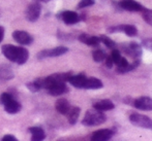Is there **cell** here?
<instances>
[{
	"label": "cell",
	"instance_id": "obj_2",
	"mask_svg": "<svg viewBox=\"0 0 152 141\" xmlns=\"http://www.w3.org/2000/svg\"><path fill=\"white\" fill-rule=\"evenodd\" d=\"M0 103L4 106V109H5L6 112L12 113V114L18 113L21 110V108H22L21 104L10 93L1 94V96H0Z\"/></svg>",
	"mask_w": 152,
	"mask_h": 141
},
{
	"label": "cell",
	"instance_id": "obj_22",
	"mask_svg": "<svg viewBox=\"0 0 152 141\" xmlns=\"http://www.w3.org/2000/svg\"><path fill=\"white\" fill-rule=\"evenodd\" d=\"M12 77H14V72H12V68L5 64H1L0 65V80H12Z\"/></svg>",
	"mask_w": 152,
	"mask_h": 141
},
{
	"label": "cell",
	"instance_id": "obj_30",
	"mask_svg": "<svg viewBox=\"0 0 152 141\" xmlns=\"http://www.w3.org/2000/svg\"><path fill=\"white\" fill-rule=\"evenodd\" d=\"M104 64H106V66L108 68H112L113 65H114V62H113L111 57H106V59H104Z\"/></svg>",
	"mask_w": 152,
	"mask_h": 141
},
{
	"label": "cell",
	"instance_id": "obj_10",
	"mask_svg": "<svg viewBox=\"0 0 152 141\" xmlns=\"http://www.w3.org/2000/svg\"><path fill=\"white\" fill-rule=\"evenodd\" d=\"M12 38L16 40L18 43H21L23 46H29L33 41V38L29 33L21 30H17L12 33Z\"/></svg>",
	"mask_w": 152,
	"mask_h": 141
},
{
	"label": "cell",
	"instance_id": "obj_33",
	"mask_svg": "<svg viewBox=\"0 0 152 141\" xmlns=\"http://www.w3.org/2000/svg\"><path fill=\"white\" fill-rule=\"evenodd\" d=\"M38 1H42V2H48V1H50V0H38Z\"/></svg>",
	"mask_w": 152,
	"mask_h": 141
},
{
	"label": "cell",
	"instance_id": "obj_9",
	"mask_svg": "<svg viewBox=\"0 0 152 141\" xmlns=\"http://www.w3.org/2000/svg\"><path fill=\"white\" fill-rule=\"evenodd\" d=\"M118 4L122 9L127 12H142L144 8L142 4H140L136 0H120Z\"/></svg>",
	"mask_w": 152,
	"mask_h": 141
},
{
	"label": "cell",
	"instance_id": "obj_19",
	"mask_svg": "<svg viewBox=\"0 0 152 141\" xmlns=\"http://www.w3.org/2000/svg\"><path fill=\"white\" fill-rule=\"evenodd\" d=\"M28 130L32 134V141H40L46 138V134H45V131L42 130V127H31Z\"/></svg>",
	"mask_w": 152,
	"mask_h": 141
},
{
	"label": "cell",
	"instance_id": "obj_3",
	"mask_svg": "<svg viewBox=\"0 0 152 141\" xmlns=\"http://www.w3.org/2000/svg\"><path fill=\"white\" fill-rule=\"evenodd\" d=\"M129 121L132 125L137 127L152 130V119L146 115L140 114V113H132L129 115Z\"/></svg>",
	"mask_w": 152,
	"mask_h": 141
},
{
	"label": "cell",
	"instance_id": "obj_20",
	"mask_svg": "<svg viewBox=\"0 0 152 141\" xmlns=\"http://www.w3.org/2000/svg\"><path fill=\"white\" fill-rule=\"evenodd\" d=\"M55 107H56V110L60 113V114L66 115L72 106H70L69 102L66 99H59L58 101L56 102V104H55Z\"/></svg>",
	"mask_w": 152,
	"mask_h": 141
},
{
	"label": "cell",
	"instance_id": "obj_26",
	"mask_svg": "<svg viewBox=\"0 0 152 141\" xmlns=\"http://www.w3.org/2000/svg\"><path fill=\"white\" fill-rule=\"evenodd\" d=\"M142 16H143V19H144L145 22L148 23L149 25L152 26V10L147 9V8H143Z\"/></svg>",
	"mask_w": 152,
	"mask_h": 141
},
{
	"label": "cell",
	"instance_id": "obj_21",
	"mask_svg": "<svg viewBox=\"0 0 152 141\" xmlns=\"http://www.w3.org/2000/svg\"><path fill=\"white\" fill-rule=\"evenodd\" d=\"M80 112H81V109L78 106H72V107H70V109L68 110L67 114H66L67 115L68 123H69L70 125H75V124L78 121Z\"/></svg>",
	"mask_w": 152,
	"mask_h": 141
},
{
	"label": "cell",
	"instance_id": "obj_31",
	"mask_svg": "<svg viewBox=\"0 0 152 141\" xmlns=\"http://www.w3.org/2000/svg\"><path fill=\"white\" fill-rule=\"evenodd\" d=\"M3 141H16L17 138L15 136H12V135H5L3 138H2Z\"/></svg>",
	"mask_w": 152,
	"mask_h": 141
},
{
	"label": "cell",
	"instance_id": "obj_11",
	"mask_svg": "<svg viewBox=\"0 0 152 141\" xmlns=\"http://www.w3.org/2000/svg\"><path fill=\"white\" fill-rule=\"evenodd\" d=\"M58 18H60L65 24L67 25H74L80 22V16L77 14L76 12H72V10H65L62 12L60 14H58Z\"/></svg>",
	"mask_w": 152,
	"mask_h": 141
},
{
	"label": "cell",
	"instance_id": "obj_23",
	"mask_svg": "<svg viewBox=\"0 0 152 141\" xmlns=\"http://www.w3.org/2000/svg\"><path fill=\"white\" fill-rule=\"evenodd\" d=\"M28 58H29L28 51H27L26 48L19 46V48H18V55H17V59H16V63L22 65V64L26 63L27 60H28Z\"/></svg>",
	"mask_w": 152,
	"mask_h": 141
},
{
	"label": "cell",
	"instance_id": "obj_15",
	"mask_svg": "<svg viewBox=\"0 0 152 141\" xmlns=\"http://www.w3.org/2000/svg\"><path fill=\"white\" fill-rule=\"evenodd\" d=\"M2 54L8 60L16 62L17 55H18V46H12V44H5L2 46Z\"/></svg>",
	"mask_w": 152,
	"mask_h": 141
},
{
	"label": "cell",
	"instance_id": "obj_7",
	"mask_svg": "<svg viewBox=\"0 0 152 141\" xmlns=\"http://www.w3.org/2000/svg\"><path fill=\"white\" fill-rule=\"evenodd\" d=\"M46 90L52 96H60L68 92V87H66L65 82H52L47 87Z\"/></svg>",
	"mask_w": 152,
	"mask_h": 141
},
{
	"label": "cell",
	"instance_id": "obj_4",
	"mask_svg": "<svg viewBox=\"0 0 152 141\" xmlns=\"http://www.w3.org/2000/svg\"><path fill=\"white\" fill-rule=\"evenodd\" d=\"M68 52V48L65 46H57L54 48H50V50H44L40 51L37 54V59L38 60H44L46 58H54V57H59L62 55L66 54Z\"/></svg>",
	"mask_w": 152,
	"mask_h": 141
},
{
	"label": "cell",
	"instance_id": "obj_8",
	"mask_svg": "<svg viewBox=\"0 0 152 141\" xmlns=\"http://www.w3.org/2000/svg\"><path fill=\"white\" fill-rule=\"evenodd\" d=\"M25 16L26 19L29 22H35L40 16V5L37 2H33L32 4L27 7L26 12H25Z\"/></svg>",
	"mask_w": 152,
	"mask_h": 141
},
{
	"label": "cell",
	"instance_id": "obj_16",
	"mask_svg": "<svg viewBox=\"0 0 152 141\" xmlns=\"http://www.w3.org/2000/svg\"><path fill=\"white\" fill-rule=\"evenodd\" d=\"M79 40L89 46H97L98 44L100 43L99 37L89 35V34H81V35L79 36Z\"/></svg>",
	"mask_w": 152,
	"mask_h": 141
},
{
	"label": "cell",
	"instance_id": "obj_1",
	"mask_svg": "<svg viewBox=\"0 0 152 141\" xmlns=\"http://www.w3.org/2000/svg\"><path fill=\"white\" fill-rule=\"evenodd\" d=\"M107 121V116L104 111H99L97 109L88 110L85 113V116L82 121V124L87 127H93V126H98L104 124Z\"/></svg>",
	"mask_w": 152,
	"mask_h": 141
},
{
	"label": "cell",
	"instance_id": "obj_17",
	"mask_svg": "<svg viewBox=\"0 0 152 141\" xmlns=\"http://www.w3.org/2000/svg\"><path fill=\"white\" fill-rule=\"evenodd\" d=\"M104 87L102 82L98 78L95 77H89L86 78L83 85V89H87V90H97V89H102Z\"/></svg>",
	"mask_w": 152,
	"mask_h": 141
},
{
	"label": "cell",
	"instance_id": "obj_28",
	"mask_svg": "<svg viewBox=\"0 0 152 141\" xmlns=\"http://www.w3.org/2000/svg\"><path fill=\"white\" fill-rule=\"evenodd\" d=\"M94 4V0H81L78 4V8H84L87 6H91Z\"/></svg>",
	"mask_w": 152,
	"mask_h": 141
},
{
	"label": "cell",
	"instance_id": "obj_6",
	"mask_svg": "<svg viewBox=\"0 0 152 141\" xmlns=\"http://www.w3.org/2000/svg\"><path fill=\"white\" fill-rule=\"evenodd\" d=\"M110 33H115V32H124L129 37H134L138 34V30L134 25H119V26H113L108 29Z\"/></svg>",
	"mask_w": 152,
	"mask_h": 141
},
{
	"label": "cell",
	"instance_id": "obj_12",
	"mask_svg": "<svg viewBox=\"0 0 152 141\" xmlns=\"http://www.w3.org/2000/svg\"><path fill=\"white\" fill-rule=\"evenodd\" d=\"M132 105L136 108L144 111H151L152 110V99L150 97H140L134 100Z\"/></svg>",
	"mask_w": 152,
	"mask_h": 141
},
{
	"label": "cell",
	"instance_id": "obj_25",
	"mask_svg": "<svg viewBox=\"0 0 152 141\" xmlns=\"http://www.w3.org/2000/svg\"><path fill=\"white\" fill-rule=\"evenodd\" d=\"M92 57H93V60L95 62H102V61H104L107 55H106V53H104V51L96 50V51H94V52L92 53Z\"/></svg>",
	"mask_w": 152,
	"mask_h": 141
},
{
	"label": "cell",
	"instance_id": "obj_24",
	"mask_svg": "<svg viewBox=\"0 0 152 141\" xmlns=\"http://www.w3.org/2000/svg\"><path fill=\"white\" fill-rule=\"evenodd\" d=\"M99 39H100V42H102L108 48H111V50H112V48H115V46H116V43H115L114 40L111 39V38L108 37V36L100 35Z\"/></svg>",
	"mask_w": 152,
	"mask_h": 141
},
{
	"label": "cell",
	"instance_id": "obj_13",
	"mask_svg": "<svg viewBox=\"0 0 152 141\" xmlns=\"http://www.w3.org/2000/svg\"><path fill=\"white\" fill-rule=\"evenodd\" d=\"M115 132L111 129H102L95 131L91 135V140L93 141H106L109 140L114 136Z\"/></svg>",
	"mask_w": 152,
	"mask_h": 141
},
{
	"label": "cell",
	"instance_id": "obj_14",
	"mask_svg": "<svg viewBox=\"0 0 152 141\" xmlns=\"http://www.w3.org/2000/svg\"><path fill=\"white\" fill-rule=\"evenodd\" d=\"M93 108L99 110V111H109V110L114 109L115 104L109 99L98 100V101L93 103Z\"/></svg>",
	"mask_w": 152,
	"mask_h": 141
},
{
	"label": "cell",
	"instance_id": "obj_27",
	"mask_svg": "<svg viewBox=\"0 0 152 141\" xmlns=\"http://www.w3.org/2000/svg\"><path fill=\"white\" fill-rule=\"evenodd\" d=\"M26 85L31 92H33V93H34V92H37V91H39V90H42V89H40V87H39V85H38V82H36V80H34V82H28Z\"/></svg>",
	"mask_w": 152,
	"mask_h": 141
},
{
	"label": "cell",
	"instance_id": "obj_18",
	"mask_svg": "<svg viewBox=\"0 0 152 141\" xmlns=\"http://www.w3.org/2000/svg\"><path fill=\"white\" fill-rule=\"evenodd\" d=\"M86 76H85L84 73H79L77 75H72L68 80V82H69L72 85H74L75 87H78V89H83V85H84V82L86 80Z\"/></svg>",
	"mask_w": 152,
	"mask_h": 141
},
{
	"label": "cell",
	"instance_id": "obj_5",
	"mask_svg": "<svg viewBox=\"0 0 152 141\" xmlns=\"http://www.w3.org/2000/svg\"><path fill=\"white\" fill-rule=\"evenodd\" d=\"M122 50L127 56L132 57V59H140L142 56V46L137 42H128L122 46Z\"/></svg>",
	"mask_w": 152,
	"mask_h": 141
},
{
	"label": "cell",
	"instance_id": "obj_29",
	"mask_svg": "<svg viewBox=\"0 0 152 141\" xmlns=\"http://www.w3.org/2000/svg\"><path fill=\"white\" fill-rule=\"evenodd\" d=\"M142 46L144 48H146L147 50L152 51V38H146V39H143Z\"/></svg>",
	"mask_w": 152,
	"mask_h": 141
},
{
	"label": "cell",
	"instance_id": "obj_32",
	"mask_svg": "<svg viewBox=\"0 0 152 141\" xmlns=\"http://www.w3.org/2000/svg\"><path fill=\"white\" fill-rule=\"evenodd\" d=\"M3 37H4V29L2 27H0V42L3 40Z\"/></svg>",
	"mask_w": 152,
	"mask_h": 141
}]
</instances>
